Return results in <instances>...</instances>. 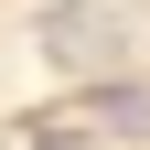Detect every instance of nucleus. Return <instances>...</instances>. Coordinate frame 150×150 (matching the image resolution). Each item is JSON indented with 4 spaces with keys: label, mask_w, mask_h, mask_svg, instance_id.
Listing matches in <instances>:
<instances>
[{
    "label": "nucleus",
    "mask_w": 150,
    "mask_h": 150,
    "mask_svg": "<svg viewBox=\"0 0 150 150\" xmlns=\"http://www.w3.org/2000/svg\"><path fill=\"white\" fill-rule=\"evenodd\" d=\"M32 150H86V139H75V129H43V139H32Z\"/></svg>",
    "instance_id": "2"
},
{
    "label": "nucleus",
    "mask_w": 150,
    "mask_h": 150,
    "mask_svg": "<svg viewBox=\"0 0 150 150\" xmlns=\"http://www.w3.org/2000/svg\"><path fill=\"white\" fill-rule=\"evenodd\" d=\"M43 43L64 54V64H118V43H129V32L107 22V11H54V22H43Z\"/></svg>",
    "instance_id": "1"
}]
</instances>
